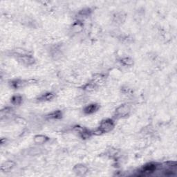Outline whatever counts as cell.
Segmentation results:
<instances>
[{
    "mask_svg": "<svg viewBox=\"0 0 177 177\" xmlns=\"http://www.w3.org/2000/svg\"><path fill=\"white\" fill-rule=\"evenodd\" d=\"M114 126V122H113L112 119L108 118L103 120V121L100 122L97 131L100 134L108 133L113 130Z\"/></svg>",
    "mask_w": 177,
    "mask_h": 177,
    "instance_id": "6da1fadb",
    "label": "cell"
},
{
    "mask_svg": "<svg viewBox=\"0 0 177 177\" xmlns=\"http://www.w3.org/2000/svg\"><path fill=\"white\" fill-rule=\"evenodd\" d=\"M131 112V107L128 104H123L119 106L115 111V116L117 118H121L129 115Z\"/></svg>",
    "mask_w": 177,
    "mask_h": 177,
    "instance_id": "7a4b0ae2",
    "label": "cell"
},
{
    "mask_svg": "<svg viewBox=\"0 0 177 177\" xmlns=\"http://www.w3.org/2000/svg\"><path fill=\"white\" fill-rule=\"evenodd\" d=\"M17 58L20 63L26 66H31L35 63V58L33 56L29 54H25V55H17Z\"/></svg>",
    "mask_w": 177,
    "mask_h": 177,
    "instance_id": "3957f363",
    "label": "cell"
},
{
    "mask_svg": "<svg viewBox=\"0 0 177 177\" xmlns=\"http://www.w3.org/2000/svg\"><path fill=\"white\" fill-rule=\"evenodd\" d=\"M158 167V166L157 163H148L142 167L141 170H140V172L142 175H149V174L155 172L156 170L157 169Z\"/></svg>",
    "mask_w": 177,
    "mask_h": 177,
    "instance_id": "277c9868",
    "label": "cell"
},
{
    "mask_svg": "<svg viewBox=\"0 0 177 177\" xmlns=\"http://www.w3.org/2000/svg\"><path fill=\"white\" fill-rule=\"evenodd\" d=\"M73 170L75 174L77 176H85L87 174L89 169L85 165L77 164L74 166Z\"/></svg>",
    "mask_w": 177,
    "mask_h": 177,
    "instance_id": "5b68a950",
    "label": "cell"
},
{
    "mask_svg": "<svg viewBox=\"0 0 177 177\" xmlns=\"http://www.w3.org/2000/svg\"><path fill=\"white\" fill-rule=\"evenodd\" d=\"M100 108V105L97 103H92L90 104L89 105L86 106L84 109V113H85L86 115H90V114H93L97 112V111Z\"/></svg>",
    "mask_w": 177,
    "mask_h": 177,
    "instance_id": "8992f818",
    "label": "cell"
},
{
    "mask_svg": "<svg viewBox=\"0 0 177 177\" xmlns=\"http://www.w3.org/2000/svg\"><path fill=\"white\" fill-rule=\"evenodd\" d=\"M75 129L77 130V133H79L80 136L82 139H87L91 136L92 133L89 130H86L85 128H82L80 127H76Z\"/></svg>",
    "mask_w": 177,
    "mask_h": 177,
    "instance_id": "52a82bcc",
    "label": "cell"
},
{
    "mask_svg": "<svg viewBox=\"0 0 177 177\" xmlns=\"http://www.w3.org/2000/svg\"><path fill=\"white\" fill-rule=\"evenodd\" d=\"M49 140V138L44 135H36L33 138V141L35 144H39V145H42V144L46 143Z\"/></svg>",
    "mask_w": 177,
    "mask_h": 177,
    "instance_id": "ba28073f",
    "label": "cell"
},
{
    "mask_svg": "<svg viewBox=\"0 0 177 177\" xmlns=\"http://www.w3.org/2000/svg\"><path fill=\"white\" fill-rule=\"evenodd\" d=\"M83 23L80 21H77L75 23H73V24L71 26V31L73 33H79L83 30Z\"/></svg>",
    "mask_w": 177,
    "mask_h": 177,
    "instance_id": "9c48e42d",
    "label": "cell"
},
{
    "mask_svg": "<svg viewBox=\"0 0 177 177\" xmlns=\"http://www.w3.org/2000/svg\"><path fill=\"white\" fill-rule=\"evenodd\" d=\"M14 166H15V163L13 161H7L4 162V163L2 165L1 170L2 172H10L11 170H13Z\"/></svg>",
    "mask_w": 177,
    "mask_h": 177,
    "instance_id": "30bf717a",
    "label": "cell"
},
{
    "mask_svg": "<svg viewBox=\"0 0 177 177\" xmlns=\"http://www.w3.org/2000/svg\"><path fill=\"white\" fill-rule=\"evenodd\" d=\"M55 97V94L51 92L45 93L44 94H42L40 97L38 98V100L39 102H45V101H49L51 100Z\"/></svg>",
    "mask_w": 177,
    "mask_h": 177,
    "instance_id": "8fae6325",
    "label": "cell"
},
{
    "mask_svg": "<svg viewBox=\"0 0 177 177\" xmlns=\"http://www.w3.org/2000/svg\"><path fill=\"white\" fill-rule=\"evenodd\" d=\"M10 85H11V87H13V89H17L22 88L23 87V86H24L26 85V82L24 80L17 79V80H12L10 83Z\"/></svg>",
    "mask_w": 177,
    "mask_h": 177,
    "instance_id": "7c38bea8",
    "label": "cell"
},
{
    "mask_svg": "<svg viewBox=\"0 0 177 177\" xmlns=\"http://www.w3.org/2000/svg\"><path fill=\"white\" fill-rule=\"evenodd\" d=\"M125 15L122 13H117L113 15V22L117 24H121L125 20Z\"/></svg>",
    "mask_w": 177,
    "mask_h": 177,
    "instance_id": "4fadbf2b",
    "label": "cell"
},
{
    "mask_svg": "<svg viewBox=\"0 0 177 177\" xmlns=\"http://www.w3.org/2000/svg\"><path fill=\"white\" fill-rule=\"evenodd\" d=\"M62 116V113L61 112V111L58 110V111H55V112H53L51 113H49V115L47 116V118L49 119H60L61 118Z\"/></svg>",
    "mask_w": 177,
    "mask_h": 177,
    "instance_id": "5bb4252c",
    "label": "cell"
},
{
    "mask_svg": "<svg viewBox=\"0 0 177 177\" xmlns=\"http://www.w3.org/2000/svg\"><path fill=\"white\" fill-rule=\"evenodd\" d=\"M11 102L14 105H20L22 103V97L19 95H14V96L11 98Z\"/></svg>",
    "mask_w": 177,
    "mask_h": 177,
    "instance_id": "9a60e30c",
    "label": "cell"
},
{
    "mask_svg": "<svg viewBox=\"0 0 177 177\" xmlns=\"http://www.w3.org/2000/svg\"><path fill=\"white\" fill-rule=\"evenodd\" d=\"M121 63L122 65L126 66V67H131V66L133 65L134 61L131 58L125 57V58H123L121 60Z\"/></svg>",
    "mask_w": 177,
    "mask_h": 177,
    "instance_id": "2e32d148",
    "label": "cell"
},
{
    "mask_svg": "<svg viewBox=\"0 0 177 177\" xmlns=\"http://www.w3.org/2000/svg\"><path fill=\"white\" fill-rule=\"evenodd\" d=\"M91 13V10L89 8H84L82 11H80L79 12L78 15L81 17H86L89 15H90V14Z\"/></svg>",
    "mask_w": 177,
    "mask_h": 177,
    "instance_id": "e0dca14e",
    "label": "cell"
}]
</instances>
